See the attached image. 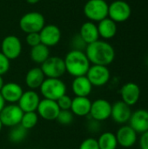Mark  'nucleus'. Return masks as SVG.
<instances>
[{"mask_svg":"<svg viewBox=\"0 0 148 149\" xmlns=\"http://www.w3.org/2000/svg\"><path fill=\"white\" fill-rule=\"evenodd\" d=\"M85 52L91 65H111L115 58V50L111 44L105 40H97L86 45Z\"/></svg>","mask_w":148,"mask_h":149,"instance_id":"f257e3e1","label":"nucleus"},{"mask_svg":"<svg viewBox=\"0 0 148 149\" xmlns=\"http://www.w3.org/2000/svg\"><path fill=\"white\" fill-rule=\"evenodd\" d=\"M65 70L73 78L86 75L91 63L84 51L72 49L64 58Z\"/></svg>","mask_w":148,"mask_h":149,"instance_id":"f03ea898","label":"nucleus"},{"mask_svg":"<svg viewBox=\"0 0 148 149\" xmlns=\"http://www.w3.org/2000/svg\"><path fill=\"white\" fill-rule=\"evenodd\" d=\"M39 91L43 99L57 101L61 96L66 94L67 86L61 79L45 78L39 87Z\"/></svg>","mask_w":148,"mask_h":149,"instance_id":"7ed1b4c3","label":"nucleus"},{"mask_svg":"<svg viewBox=\"0 0 148 149\" xmlns=\"http://www.w3.org/2000/svg\"><path fill=\"white\" fill-rule=\"evenodd\" d=\"M109 4L106 0H88L84 5V14L89 21L99 22L108 17Z\"/></svg>","mask_w":148,"mask_h":149,"instance_id":"20e7f679","label":"nucleus"},{"mask_svg":"<svg viewBox=\"0 0 148 149\" xmlns=\"http://www.w3.org/2000/svg\"><path fill=\"white\" fill-rule=\"evenodd\" d=\"M19 28L24 33L39 32L45 25V19L38 11H30L23 15L19 20Z\"/></svg>","mask_w":148,"mask_h":149,"instance_id":"39448f33","label":"nucleus"},{"mask_svg":"<svg viewBox=\"0 0 148 149\" xmlns=\"http://www.w3.org/2000/svg\"><path fill=\"white\" fill-rule=\"evenodd\" d=\"M45 78L61 79L66 72L64 58L58 56H50L40 66Z\"/></svg>","mask_w":148,"mask_h":149,"instance_id":"423d86ee","label":"nucleus"},{"mask_svg":"<svg viewBox=\"0 0 148 149\" xmlns=\"http://www.w3.org/2000/svg\"><path fill=\"white\" fill-rule=\"evenodd\" d=\"M132 14V9L128 3L123 0H114L108 6V17L117 23L128 20Z\"/></svg>","mask_w":148,"mask_h":149,"instance_id":"0eeeda50","label":"nucleus"},{"mask_svg":"<svg viewBox=\"0 0 148 149\" xmlns=\"http://www.w3.org/2000/svg\"><path fill=\"white\" fill-rule=\"evenodd\" d=\"M24 112L17 104L5 105L0 113V120L3 127H13L20 124Z\"/></svg>","mask_w":148,"mask_h":149,"instance_id":"6e6552de","label":"nucleus"},{"mask_svg":"<svg viewBox=\"0 0 148 149\" xmlns=\"http://www.w3.org/2000/svg\"><path fill=\"white\" fill-rule=\"evenodd\" d=\"M1 52L9 59H17L22 52V42L15 35H8L1 42Z\"/></svg>","mask_w":148,"mask_h":149,"instance_id":"1a4fd4ad","label":"nucleus"},{"mask_svg":"<svg viewBox=\"0 0 148 149\" xmlns=\"http://www.w3.org/2000/svg\"><path fill=\"white\" fill-rule=\"evenodd\" d=\"M92 86L100 87L106 85L111 78V72L107 66L91 65L86 75Z\"/></svg>","mask_w":148,"mask_h":149,"instance_id":"9d476101","label":"nucleus"},{"mask_svg":"<svg viewBox=\"0 0 148 149\" xmlns=\"http://www.w3.org/2000/svg\"><path fill=\"white\" fill-rule=\"evenodd\" d=\"M112 104L105 99H98L92 102L89 117L99 122L111 118Z\"/></svg>","mask_w":148,"mask_h":149,"instance_id":"9b49d317","label":"nucleus"},{"mask_svg":"<svg viewBox=\"0 0 148 149\" xmlns=\"http://www.w3.org/2000/svg\"><path fill=\"white\" fill-rule=\"evenodd\" d=\"M41 44L47 47L57 45L61 40V31L56 24H45L39 31Z\"/></svg>","mask_w":148,"mask_h":149,"instance_id":"f8f14e48","label":"nucleus"},{"mask_svg":"<svg viewBox=\"0 0 148 149\" xmlns=\"http://www.w3.org/2000/svg\"><path fill=\"white\" fill-rule=\"evenodd\" d=\"M36 112L38 117L42 118L44 120L51 121V120H56L60 112V109L57 104V101L43 99L40 100Z\"/></svg>","mask_w":148,"mask_h":149,"instance_id":"ddd939ff","label":"nucleus"},{"mask_svg":"<svg viewBox=\"0 0 148 149\" xmlns=\"http://www.w3.org/2000/svg\"><path fill=\"white\" fill-rule=\"evenodd\" d=\"M40 100L41 99L39 94L35 90L29 89L27 91H24L17 104L24 113L36 112Z\"/></svg>","mask_w":148,"mask_h":149,"instance_id":"4468645a","label":"nucleus"},{"mask_svg":"<svg viewBox=\"0 0 148 149\" xmlns=\"http://www.w3.org/2000/svg\"><path fill=\"white\" fill-rule=\"evenodd\" d=\"M132 113L130 106L122 100H119L112 105L111 118L118 124H126L129 121Z\"/></svg>","mask_w":148,"mask_h":149,"instance_id":"2eb2a0df","label":"nucleus"},{"mask_svg":"<svg viewBox=\"0 0 148 149\" xmlns=\"http://www.w3.org/2000/svg\"><path fill=\"white\" fill-rule=\"evenodd\" d=\"M137 133L129 126L125 125L119 128L117 133L115 134L118 145H120L122 148H129L133 147L137 142Z\"/></svg>","mask_w":148,"mask_h":149,"instance_id":"dca6fc26","label":"nucleus"},{"mask_svg":"<svg viewBox=\"0 0 148 149\" xmlns=\"http://www.w3.org/2000/svg\"><path fill=\"white\" fill-rule=\"evenodd\" d=\"M24 90L22 86L15 82L4 83L3 88L0 91V94L4 100L5 103L17 104L22 96Z\"/></svg>","mask_w":148,"mask_h":149,"instance_id":"f3484780","label":"nucleus"},{"mask_svg":"<svg viewBox=\"0 0 148 149\" xmlns=\"http://www.w3.org/2000/svg\"><path fill=\"white\" fill-rule=\"evenodd\" d=\"M121 100L132 107L137 104L140 98V88L134 82H128L123 85L120 89Z\"/></svg>","mask_w":148,"mask_h":149,"instance_id":"a211bd4d","label":"nucleus"},{"mask_svg":"<svg viewBox=\"0 0 148 149\" xmlns=\"http://www.w3.org/2000/svg\"><path fill=\"white\" fill-rule=\"evenodd\" d=\"M129 126L137 133L143 134L148 131V111L139 109L132 113L129 120Z\"/></svg>","mask_w":148,"mask_h":149,"instance_id":"6ab92c4d","label":"nucleus"},{"mask_svg":"<svg viewBox=\"0 0 148 149\" xmlns=\"http://www.w3.org/2000/svg\"><path fill=\"white\" fill-rule=\"evenodd\" d=\"M92 87L85 75L76 77L72 82V91L76 97H88L92 91Z\"/></svg>","mask_w":148,"mask_h":149,"instance_id":"aec40b11","label":"nucleus"},{"mask_svg":"<svg viewBox=\"0 0 148 149\" xmlns=\"http://www.w3.org/2000/svg\"><path fill=\"white\" fill-rule=\"evenodd\" d=\"M92 101L88 97H74L72 99L71 112L78 117H87L90 114Z\"/></svg>","mask_w":148,"mask_h":149,"instance_id":"412c9836","label":"nucleus"},{"mask_svg":"<svg viewBox=\"0 0 148 149\" xmlns=\"http://www.w3.org/2000/svg\"><path fill=\"white\" fill-rule=\"evenodd\" d=\"M44 79H45L44 74L43 73L41 68L38 66L31 68L26 72L24 77L25 85L30 90L39 89Z\"/></svg>","mask_w":148,"mask_h":149,"instance_id":"4be33fe9","label":"nucleus"},{"mask_svg":"<svg viewBox=\"0 0 148 149\" xmlns=\"http://www.w3.org/2000/svg\"><path fill=\"white\" fill-rule=\"evenodd\" d=\"M79 34L86 45H90L99 38L98 26L92 21H87L82 24Z\"/></svg>","mask_w":148,"mask_h":149,"instance_id":"5701e85b","label":"nucleus"},{"mask_svg":"<svg viewBox=\"0 0 148 149\" xmlns=\"http://www.w3.org/2000/svg\"><path fill=\"white\" fill-rule=\"evenodd\" d=\"M97 26L99 37L106 40L114 38L117 34V24L108 17L99 21Z\"/></svg>","mask_w":148,"mask_h":149,"instance_id":"b1692460","label":"nucleus"},{"mask_svg":"<svg viewBox=\"0 0 148 149\" xmlns=\"http://www.w3.org/2000/svg\"><path fill=\"white\" fill-rule=\"evenodd\" d=\"M50 56V48L43 44L31 47L30 52V58L31 61L38 65H42Z\"/></svg>","mask_w":148,"mask_h":149,"instance_id":"393cba45","label":"nucleus"},{"mask_svg":"<svg viewBox=\"0 0 148 149\" xmlns=\"http://www.w3.org/2000/svg\"><path fill=\"white\" fill-rule=\"evenodd\" d=\"M97 141L99 149H117L119 146L116 135L112 132L102 133Z\"/></svg>","mask_w":148,"mask_h":149,"instance_id":"a878e982","label":"nucleus"},{"mask_svg":"<svg viewBox=\"0 0 148 149\" xmlns=\"http://www.w3.org/2000/svg\"><path fill=\"white\" fill-rule=\"evenodd\" d=\"M27 132L28 130L24 128L20 124L13 127H10V130L8 134L9 140L10 142L15 143V144L21 143L25 140L27 136Z\"/></svg>","mask_w":148,"mask_h":149,"instance_id":"bb28decb","label":"nucleus"},{"mask_svg":"<svg viewBox=\"0 0 148 149\" xmlns=\"http://www.w3.org/2000/svg\"><path fill=\"white\" fill-rule=\"evenodd\" d=\"M38 119L39 117L37 112L24 113L20 121V125L26 130H31L36 127V125L38 122Z\"/></svg>","mask_w":148,"mask_h":149,"instance_id":"cd10ccee","label":"nucleus"},{"mask_svg":"<svg viewBox=\"0 0 148 149\" xmlns=\"http://www.w3.org/2000/svg\"><path fill=\"white\" fill-rule=\"evenodd\" d=\"M74 119L73 113L71 112V110H60L56 120L64 126H67L72 123Z\"/></svg>","mask_w":148,"mask_h":149,"instance_id":"c85d7f7f","label":"nucleus"},{"mask_svg":"<svg viewBox=\"0 0 148 149\" xmlns=\"http://www.w3.org/2000/svg\"><path fill=\"white\" fill-rule=\"evenodd\" d=\"M72 102V99L67 94L61 96L57 100V104L60 110H71Z\"/></svg>","mask_w":148,"mask_h":149,"instance_id":"c756f323","label":"nucleus"},{"mask_svg":"<svg viewBox=\"0 0 148 149\" xmlns=\"http://www.w3.org/2000/svg\"><path fill=\"white\" fill-rule=\"evenodd\" d=\"M79 149H99L98 141L95 138L89 137L85 139L79 145Z\"/></svg>","mask_w":148,"mask_h":149,"instance_id":"7c9ffc66","label":"nucleus"},{"mask_svg":"<svg viewBox=\"0 0 148 149\" xmlns=\"http://www.w3.org/2000/svg\"><path fill=\"white\" fill-rule=\"evenodd\" d=\"M25 42L31 47H33V46H36V45L41 44L39 32L28 33L25 37Z\"/></svg>","mask_w":148,"mask_h":149,"instance_id":"2f4dec72","label":"nucleus"},{"mask_svg":"<svg viewBox=\"0 0 148 149\" xmlns=\"http://www.w3.org/2000/svg\"><path fill=\"white\" fill-rule=\"evenodd\" d=\"M72 49L73 50H79V51H84L86 48V44L84 42V40L81 38V37L79 36V34H76L72 40Z\"/></svg>","mask_w":148,"mask_h":149,"instance_id":"473e14b6","label":"nucleus"},{"mask_svg":"<svg viewBox=\"0 0 148 149\" xmlns=\"http://www.w3.org/2000/svg\"><path fill=\"white\" fill-rule=\"evenodd\" d=\"M10 67V60H9L1 52H0V75L3 76L6 74Z\"/></svg>","mask_w":148,"mask_h":149,"instance_id":"72a5a7b5","label":"nucleus"},{"mask_svg":"<svg viewBox=\"0 0 148 149\" xmlns=\"http://www.w3.org/2000/svg\"><path fill=\"white\" fill-rule=\"evenodd\" d=\"M87 129L90 133H98L100 130V122L90 118V120L87 123Z\"/></svg>","mask_w":148,"mask_h":149,"instance_id":"f704fd0d","label":"nucleus"},{"mask_svg":"<svg viewBox=\"0 0 148 149\" xmlns=\"http://www.w3.org/2000/svg\"><path fill=\"white\" fill-rule=\"evenodd\" d=\"M140 149H148V131L141 134L140 138Z\"/></svg>","mask_w":148,"mask_h":149,"instance_id":"c9c22d12","label":"nucleus"},{"mask_svg":"<svg viewBox=\"0 0 148 149\" xmlns=\"http://www.w3.org/2000/svg\"><path fill=\"white\" fill-rule=\"evenodd\" d=\"M5 105H6V103H5L4 100L3 99V97H2L1 94H0V113H1V111L3 110V108L4 107Z\"/></svg>","mask_w":148,"mask_h":149,"instance_id":"e433bc0d","label":"nucleus"},{"mask_svg":"<svg viewBox=\"0 0 148 149\" xmlns=\"http://www.w3.org/2000/svg\"><path fill=\"white\" fill-rule=\"evenodd\" d=\"M40 0H26V2L30 4H36L39 2Z\"/></svg>","mask_w":148,"mask_h":149,"instance_id":"4c0bfd02","label":"nucleus"},{"mask_svg":"<svg viewBox=\"0 0 148 149\" xmlns=\"http://www.w3.org/2000/svg\"><path fill=\"white\" fill-rule=\"evenodd\" d=\"M3 85H4V81H3V76H1V75H0V91H1V89L3 88Z\"/></svg>","mask_w":148,"mask_h":149,"instance_id":"58836bf2","label":"nucleus"},{"mask_svg":"<svg viewBox=\"0 0 148 149\" xmlns=\"http://www.w3.org/2000/svg\"><path fill=\"white\" fill-rule=\"evenodd\" d=\"M3 124H2V122H1V120H0V132H1V130H2V128H3Z\"/></svg>","mask_w":148,"mask_h":149,"instance_id":"ea45409f","label":"nucleus"},{"mask_svg":"<svg viewBox=\"0 0 148 149\" xmlns=\"http://www.w3.org/2000/svg\"><path fill=\"white\" fill-rule=\"evenodd\" d=\"M146 64H147V66L148 67V57L147 58V60H146Z\"/></svg>","mask_w":148,"mask_h":149,"instance_id":"a19ab883","label":"nucleus"},{"mask_svg":"<svg viewBox=\"0 0 148 149\" xmlns=\"http://www.w3.org/2000/svg\"><path fill=\"white\" fill-rule=\"evenodd\" d=\"M112 1H114V0H112Z\"/></svg>","mask_w":148,"mask_h":149,"instance_id":"79ce46f5","label":"nucleus"}]
</instances>
